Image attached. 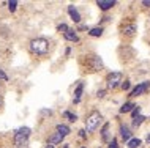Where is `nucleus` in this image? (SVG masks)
I'll use <instances>...</instances> for the list:
<instances>
[{"label":"nucleus","instance_id":"1","mask_svg":"<svg viewBox=\"0 0 150 148\" xmlns=\"http://www.w3.org/2000/svg\"><path fill=\"white\" fill-rule=\"evenodd\" d=\"M30 51L36 55H46L49 51V41L46 38H35L30 41Z\"/></svg>","mask_w":150,"mask_h":148},{"label":"nucleus","instance_id":"2","mask_svg":"<svg viewBox=\"0 0 150 148\" xmlns=\"http://www.w3.org/2000/svg\"><path fill=\"white\" fill-rule=\"evenodd\" d=\"M101 114L100 112H96V110H93L90 115L87 117V120H86V131L87 133H93V131L96 129V126L100 125V121H101Z\"/></svg>","mask_w":150,"mask_h":148},{"label":"nucleus","instance_id":"3","mask_svg":"<svg viewBox=\"0 0 150 148\" xmlns=\"http://www.w3.org/2000/svg\"><path fill=\"white\" fill-rule=\"evenodd\" d=\"M108 87L109 88H117L119 85H122V73H111L108 76Z\"/></svg>","mask_w":150,"mask_h":148},{"label":"nucleus","instance_id":"4","mask_svg":"<svg viewBox=\"0 0 150 148\" xmlns=\"http://www.w3.org/2000/svg\"><path fill=\"white\" fill-rule=\"evenodd\" d=\"M14 145L18 148H25L27 145H29V135L19 133V131H16L14 134Z\"/></svg>","mask_w":150,"mask_h":148},{"label":"nucleus","instance_id":"5","mask_svg":"<svg viewBox=\"0 0 150 148\" xmlns=\"http://www.w3.org/2000/svg\"><path fill=\"white\" fill-rule=\"evenodd\" d=\"M149 87H150V82H142V83H139L137 87H134V88L131 90L129 96H139V95H142V93H145V91L149 90Z\"/></svg>","mask_w":150,"mask_h":148},{"label":"nucleus","instance_id":"6","mask_svg":"<svg viewBox=\"0 0 150 148\" xmlns=\"http://www.w3.org/2000/svg\"><path fill=\"white\" fill-rule=\"evenodd\" d=\"M88 62H90V66L93 71H101L103 69V62H101V58L98 55H92L90 58H88Z\"/></svg>","mask_w":150,"mask_h":148},{"label":"nucleus","instance_id":"7","mask_svg":"<svg viewBox=\"0 0 150 148\" xmlns=\"http://www.w3.org/2000/svg\"><path fill=\"white\" fill-rule=\"evenodd\" d=\"M96 5H98L103 11H106V10H109V8L114 6L115 2H114V0H98V2H96Z\"/></svg>","mask_w":150,"mask_h":148},{"label":"nucleus","instance_id":"8","mask_svg":"<svg viewBox=\"0 0 150 148\" xmlns=\"http://www.w3.org/2000/svg\"><path fill=\"white\" fill-rule=\"evenodd\" d=\"M120 135H122V139L127 140V142L131 140V131H129V128L125 126V125H122L120 126Z\"/></svg>","mask_w":150,"mask_h":148},{"label":"nucleus","instance_id":"9","mask_svg":"<svg viewBox=\"0 0 150 148\" xmlns=\"http://www.w3.org/2000/svg\"><path fill=\"white\" fill-rule=\"evenodd\" d=\"M68 13H70L71 19H73L74 22H81V14H79V11L76 10V6L70 5V6H68Z\"/></svg>","mask_w":150,"mask_h":148},{"label":"nucleus","instance_id":"10","mask_svg":"<svg viewBox=\"0 0 150 148\" xmlns=\"http://www.w3.org/2000/svg\"><path fill=\"white\" fill-rule=\"evenodd\" d=\"M63 140V135L62 134H59V133H55V134H52L51 137H49V140H47V145H55V143H62Z\"/></svg>","mask_w":150,"mask_h":148},{"label":"nucleus","instance_id":"11","mask_svg":"<svg viewBox=\"0 0 150 148\" xmlns=\"http://www.w3.org/2000/svg\"><path fill=\"white\" fill-rule=\"evenodd\" d=\"M82 90H84V83L79 82L78 87H76V90H74V102H79V101H81V96H82Z\"/></svg>","mask_w":150,"mask_h":148},{"label":"nucleus","instance_id":"12","mask_svg":"<svg viewBox=\"0 0 150 148\" xmlns=\"http://www.w3.org/2000/svg\"><path fill=\"white\" fill-rule=\"evenodd\" d=\"M63 36H65V39H68V41H78V39H79V38H78V35H76V32H74V30H71V29L68 30L67 33L63 35Z\"/></svg>","mask_w":150,"mask_h":148},{"label":"nucleus","instance_id":"13","mask_svg":"<svg viewBox=\"0 0 150 148\" xmlns=\"http://www.w3.org/2000/svg\"><path fill=\"white\" fill-rule=\"evenodd\" d=\"M57 133L62 134L63 137H65V135H68L71 131H70V128H68L67 125H62V123H60V125H57Z\"/></svg>","mask_w":150,"mask_h":148},{"label":"nucleus","instance_id":"14","mask_svg":"<svg viewBox=\"0 0 150 148\" xmlns=\"http://www.w3.org/2000/svg\"><path fill=\"white\" fill-rule=\"evenodd\" d=\"M134 104L133 102H125L123 106L120 107V114H125V112H133V109H134Z\"/></svg>","mask_w":150,"mask_h":148},{"label":"nucleus","instance_id":"15","mask_svg":"<svg viewBox=\"0 0 150 148\" xmlns=\"http://www.w3.org/2000/svg\"><path fill=\"white\" fill-rule=\"evenodd\" d=\"M109 123L103 126V129H101V137H103V140H109Z\"/></svg>","mask_w":150,"mask_h":148},{"label":"nucleus","instance_id":"16","mask_svg":"<svg viewBox=\"0 0 150 148\" xmlns=\"http://www.w3.org/2000/svg\"><path fill=\"white\" fill-rule=\"evenodd\" d=\"M88 33H90V36H101V35H103V29H101V27H95V29H92Z\"/></svg>","mask_w":150,"mask_h":148},{"label":"nucleus","instance_id":"17","mask_svg":"<svg viewBox=\"0 0 150 148\" xmlns=\"http://www.w3.org/2000/svg\"><path fill=\"white\" fill-rule=\"evenodd\" d=\"M141 145V140L139 139H131V140L128 142V148H137Z\"/></svg>","mask_w":150,"mask_h":148},{"label":"nucleus","instance_id":"18","mask_svg":"<svg viewBox=\"0 0 150 148\" xmlns=\"http://www.w3.org/2000/svg\"><path fill=\"white\" fill-rule=\"evenodd\" d=\"M144 120H145V117H142V115L136 117V118H134V121H133V126H134V128L141 126V125H142V121H144Z\"/></svg>","mask_w":150,"mask_h":148},{"label":"nucleus","instance_id":"19","mask_svg":"<svg viewBox=\"0 0 150 148\" xmlns=\"http://www.w3.org/2000/svg\"><path fill=\"white\" fill-rule=\"evenodd\" d=\"M134 30H136L134 25H127V27L123 29V33H125V35H133V33H134Z\"/></svg>","mask_w":150,"mask_h":148},{"label":"nucleus","instance_id":"20","mask_svg":"<svg viewBox=\"0 0 150 148\" xmlns=\"http://www.w3.org/2000/svg\"><path fill=\"white\" fill-rule=\"evenodd\" d=\"M63 117H67V118H70V121H73V123H74L76 121V120H78V117H76V115L74 114H71V112H63Z\"/></svg>","mask_w":150,"mask_h":148},{"label":"nucleus","instance_id":"21","mask_svg":"<svg viewBox=\"0 0 150 148\" xmlns=\"http://www.w3.org/2000/svg\"><path fill=\"white\" fill-rule=\"evenodd\" d=\"M57 30L60 32V33H63V35H65V33H67V32L70 30V29H68V25H67V24H60V25L57 27Z\"/></svg>","mask_w":150,"mask_h":148},{"label":"nucleus","instance_id":"22","mask_svg":"<svg viewBox=\"0 0 150 148\" xmlns=\"http://www.w3.org/2000/svg\"><path fill=\"white\" fill-rule=\"evenodd\" d=\"M139 112H141V107H139V106H136L134 109H133V112H131V115H133V120H134L136 117H139Z\"/></svg>","mask_w":150,"mask_h":148},{"label":"nucleus","instance_id":"23","mask_svg":"<svg viewBox=\"0 0 150 148\" xmlns=\"http://www.w3.org/2000/svg\"><path fill=\"white\" fill-rule=\"evenodd\" d=\"M16 6H18V2H10V3H8L10 11H16Z\"/></svg>","mask_w":150,"mask_h":148},{"label":"nucleus","instance_id":"24","mask_svg":"<svg viewBox=\"0 0 150 148\" xmlns=\"http://www.w3.org/2000/svg\"><path fill=\"white\" fill-rule=\"evenodd\" d=\"M19 133L25 134V135H30V128H21V129H18Z\"/></svg>","mask_w":150,"mask_h":148},{"label":"nucleus","instance_id":"25","mask_svg":"<svg viewBox=\"0 0 150 148\" xmlns=\"http://www.w3.org/2000/svg\"><path fill=\"white\" fill-rule=\"evenodd\" d=\"M0 81H3V82H6V81H8V76L3 73V69H0Z\"/></svg>","mask_w":150,"mask_h":148},{"label":"nucleus","instance_id":"26","mask_svg":"<svg viewBox=\"0 0 150 148\" xmlns=\"http://www.w3.org/2000/svg\"><path fill=\"white\" fill-rule=\"evenodd\" d=\"M122 88H123V90H129V82L128 81L122 82Z\"/></svg>","mask_w":150,"mask_h":148},{"label":"nucleus","instance_id":"27","mask_svg":"<svg viewBox=\"0 0 150 148\" xmlns=\"http://www.w3.org/2000/svg\"><path fill=\"white\" fill-rule=\"evenodd\" d=\"M109 148H117V140L115 139H112V140L109 142Z\"/></svg>","mask_w":150,"mask_h":148},{"label":"nucleus","instance_id":"28","mask_svg":"<svg viewBox=\"0 0 150 148\" xmlns=\"http://www.w3.org/2000/svg\"><path fill=\"white\" fill-rule=\"evenodd\" d=\"M104 95H106V91H104V90H100L98 93H96V96H98V98H104Z\"/></svg>","mask_w":150,"mask_h":148},{"label":"nucleus","instance_id":"29","mask_svg":"<svg viewBox=\"0 0 150 148\" xmlns=\"http://www.w3.org/2000/svg\"><path fill=\"white\" fill-rule=\"evenodd\" d=\"M41 114H43V115H52V110H46V109H43V110H41Z\"/></svg>","mask_w":150,"mask_h":148},{"label":"nucleus","instance_id":"30","mask_svg":"<svg viewBox=\"0 0 150 148\" xmlns=\"http://www.w3.org/2000/svg\"><path fill=\"white\" fill-rule=\"evenodd\" d=\"M79 135H81V137H86V129H82V131H79Z\"/></svg>","mask_w":150,"mask_h":148},{"label":"nucleus","instance_id":"31","mask_svg":"<svg viewBox=\"0 0 150 148\" xmlns=\"http://www.w3.org/2000/svg\"><path fill=\"white\" fill-rule=\"evenodd\" d=\"M142 5H145V6H150V0H144V2H142Z\"/></svg>","mask_w":150,"mask_h":148},{"label":"nucleus","instance_id":"32","mask_svg":"<svg viewBox=\"0 0 150 148\" xmlns=\"http://www.w3.org/2000/svg\"><path fill=\"white\" fill-rule=\"evenodd\" d=\"M147 143H150V133H149V135H147Z\"/></svg>","mask_w":150,"mask_h":148},{"label":"nucleus","instance_id":"33","mask_svg":"<svg viewBox=\"0 0 150 148\" xmlns=\"http://www.w3.org/2000/svg\"><path fill=\"white\" fill-rule=\"evenodd\" d=\"M44 148H54V145H46Z\"/></svg>","mask_w":150,"mask_h":148},{"label":"nucleus","instance_id":"34","mask_svg":"<svg viewBox=\"0 0 150 148\" xmlns=\"http://www.w3.org/2000/svg\"><path fill=\"white\" fill-rule=\"evenodd\" d=\"M2 104H3V98L0 96V106H2Z\"/></svg>","mask_w":150,"mask_h":148},{"label":"nucleus","instance_id":"35","mask_svg":"<svg viewBox=\"0 0 150 148\" xmlns=\"http://www.w3.org/2000/svg\"><path fill=\"white\" fill-rule=\"evenodd\" d=\"M63 148H68V145H65V147H63Z\"/></svg>","mask_w":150,"mask_h":148}]
</instances>
